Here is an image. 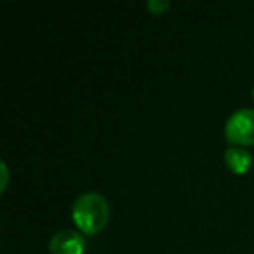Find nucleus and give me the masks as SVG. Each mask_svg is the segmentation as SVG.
<instances>
[{"instance_id": "1", "label": "nucleus", "mask_w": 254, "mask_h": 254, "mask_svg": "<svg viewBox=\"0 0 254 254\" xmlns=\"http://www.w3.org/2000/svg\"><path fill=\"white\" fill-rule=\"evenodd\" d=\"M71 219L84 235H98L110 221V205L96 191L82 193L71 209Z\"/></svg>"}, {"instance_id": "2", "label": "nucleus", "mask_w": 254, "mask_h": 254, "mask_svg": "<svg viewBox=\"0 0 254 254\" xmlns=\"http://www.w3.org/2000/svg\"><path fill=\"white\" fill-rule=\"evenodd\" d=\"M226 141L233 146H254V110H237L225 126Z\"/></svg>"}, {"instance_id": "3", "label": "nucleus", "mask_w": 254, "mask_h": 254, "mask_svg": "<svg viewBox=\"0 0 254 254\" xmlns=\"http://www.w3.org/2000/svg\"><path fill=\"white\" fill-rule=\"evenodd\" d=\"M51 254H84L85 253V239L82 233L73 230H63L53 235L49 242Z\"/></svg>"}, {"instance_id": "4", "label": "nucleus", "mask_w": 254, "mask_h": 254, "mask_svg": "<svg viewBox=\"0 0 254 254\" xmlns=\"http://www.w3.org/2000/svg\"><path fill=\"white\" fill-rule=\"evenodd\" d=\"M225 164L233 174H246L253 166V157L247 150L230 146L225 152Z\"/></svg>"}, {"instance_id": "5", "label": "nucleus", "mask_w": 254, "mask_h": 254, "mask_svg": "<svg viewBox=\"0 0 254 254\" xmlns=\"http://www.w3.org/2000/svg\"><path fill=\"white\" fill-rule=\"evenodd\" d=\"M169 2H166V0H150L148 2V11L152 12V14L155 16H160L164 14V12L169 9Z\"/></svg>"}, {"instance_id": "6", "label": "nucleus", "mask_w": 254, "mask_h": 254, "mask_svg": "<svg viewBox=\"0 0 254 254\" xmlns=\"http://www.w3.org/2000/svg\"><path fill=\"white\" fill-rule=\"evenodd\" d=\"M0 171H2V185H0V190L5 191V188H7V183H9V167L5 162L0 164Z\"/></svg>"}, {"instance_id": "7", "label": "nucleus", "mask_w": 254, "mask_h": 254, "mask_svg": "<svg viewBox=\"0 0 254 254\" xmlns=\"http://www.w3.org/2000/svg\"><path fill=\"white\" fill-rule=\"evenodd\" d=\"M253 98H254V89H253Z\"/></svg>"}]
</instances>
